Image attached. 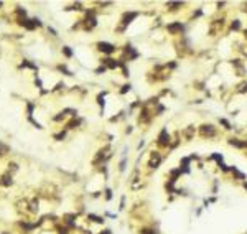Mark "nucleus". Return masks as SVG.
Masks as SVG:
<instances>
[{"label":"nucleus","instance_id":"obj_1","mask_svg":"<svg viewBox=\"0 0 247 234\" xmlns=\"http://www.w3.org/2000/svg\"><path fill=\"white\" fill-rule=\"evenodd\" d=\"M172 135L168 133V129L167 127H163L161 130L158 132V135H156V140H155V144L158 149H170V145H172Z\"/></svg>","mask_w":247,"mask_h":234},{"label":"nucleus","instance_id":"obj_2","mask_svg":"<svg viewBox=\"0 0 247 234\" xmlns=\"http://www.w3.org/2000/svg\"><path fill=\"white\" fill-rule=\"evenodd\" d=\"M165 30H167L170 35H173V36H184V30H186V27H184V23L183 22H180V20H175V22H170L165 25Z\"/></svg>","mask_w":247,"mask_h":234},{"label":"nucleus","instance_id":"obj_3","mask_svg":"<svg viewBox=\"0 0 247 234\" xmlns=\"http://www.w3.org/2000/svg\"><path fill=\"white\" fill-rule=\"evenodd\" d=\"M198 132L199 135H201L203 138H214L217 137V127L214 125V124H201V125L198 127Z\"/></svg>","mask_w":247,"mask_h":234},{"label":"nucleus","instance_id":"obj_4","mask_svg":"<svg viewBox=\"0 0 247 234\" xmlns=\"http://www.w3.org/2000/svg\"><path fill=\"white\" fill-rule=\"evenodd\" d=\"M161 163H163V155H161V152L160 150H152L147 166H148L150 170H158Z\"/></svg>","mask_w":247,"mask_h":234},{"label":"nucleus","instance_id":"obj_5","mask_svg":"<svg viewBox=\"0 0 247 234\" xmlns=\"http://www.w3.org/2000/svg\"><path fill=\"white\" fill-rule=\"evenodd\" d=\"M139 15H140V12H125L122 15V20H120L122 25H120V28H119L117 31H124L127 27H129V23H132V20H135Z\"/></svg>","mask_w":247,"mask_h":234},{"label":"nucleus","instance_id":"obj_6","mask_svg":"<svg viewBox=\"0 0 247 234\" xmlns=\"http://www.w3.org/2000/svg\"><path fill=\"white\" fill-rule=\"evenodd\" d=\"M124 55H125V60L127 61H134L139 58V51H137L132 45H125V48H124Z\"/></svg>","mask_w":247,"mask_h":234},{"label":"nucleus","instance_id":"obj_7","mask_svg":"<svg viewBox=\"0 0 247 234\" xmlns=\"http://www.w3.org/2000/svg\"><path fill=\"white\" fill-rule=\"evenodd\" d=\"M97 50L102 51L104 55H112L114 51H115V46H114L112 43H107V41H99L97 43Z\"/></svg>","mask_w":247,"mask_h":234},{"label":"nucleus","instance_id":"obj_8","mask_svg":"<svg viewBox=\"0 0 247 234\" xmlns=\"http://www.w3.org/2000/svg\"><path fill=\"white\" fill-rule=\"evenodd\" d=\"M227 145L234 147V149H239V150H245V142L239 137H229L227 138Z\"/></svg>","mask_w":247,"mask_h":234},{"label":"nucleus","instance_id":"obj_9","mask_svg":"<svg viewBox=\"0 0 247 234\" xmlns=\"http://www.w3.org/2000/svg\"><path fill=\"white\" fill-rule=\"evenodd\" d=\"M189 166H191V158H189V157H183V158L180 160V170L188 175V173H191V168H189Z\"/></svg>","mask_w":247,"mask_h":234},{"label":"nucleus","instance_id":"obj_10","mask_svg":"<svg viewBox=\"0 0 247 234\" xmlns=\"http://www.w3.org/2000/svg\"><path fill=\"white\" fill-rule=\"evenodd\" d=\"M196 132H198V129L194 127V125H188V127H184V129H183V132H181V133H183V137L186 138V142H189L194 135H196Z\"/></svg>","mask_w":247,"mask_h":234},{"label":"nucleus","instance_id":"obj_11","mask_svg":"<svg viewBox=\"0 0 247 234\" xmlns=\"http://www.w3.org/2000/svg\"><path fill=\"white\" fill-rule=\"evenodd\" d=\"M183 5H184L183 2H167V3H165V7H167L168 12H176V10H180Z\"/></svg>","mask_w":247,"mask_h":234},{"label":"nucleus","instance_id":"obj_12","mask_svg":"<svg viewBox=\"0 0 247 234\" xmlns=\"http://www.w3.org/2000/svg\"><path fill=\"white\" fill-rule=\"evenodd\" d=\"M231 173L234 175V180H241V181H245V173H242V171H239V168H237V166H234L232 165L231 166Z\"/></svg>","mask_w":247,"mask_h":234},{"label":"nucleus","instance_id":"obj_13","mask_svg":"<svg viewBox=\"0 0 247 234\" xmlns=\"http://www.w3.org/2000/svg\"><path fill=\"white\" fill-rule=\"evenodd\" d=\"M234 91H236L237 94H245V92H247V81H242V83H239V84L236 86Z\"/></svg>","mask_w":247,"mask_h":234},{"label":"nucleus","instance_id":"obj_14","mask_svg":"<svg viewBox=\"0 0 247 234\" xmlns=\"http://www.w3.org/2000/svg\"><path fill=\"white\" fill-rule=\"evenodd\" d=\"M241 28H242V23H241L239 18H236V20L231 22V31H239Z\"/></svg>","mask_w":247,"mask_h":234},{"label":"nucleus","instance_id":"obj_15","mask_svg":"<svg viewBox=\"0 0 247 234\" xmlns=\"http://www.w3.org/2000/svg\"><path fill=\"white\" fill-rule=\"evenodd\" d=\"M209 160H214L216 163H221V162H224V155L219 154V152H214V154H211Z\"/></svg>","mask_w":247,"mask_h":234},{"label":"nucleus","instance_id":"obj_16","mask_svg":"<svg viewBox=\"0 0 247 234\" xmlns=\"http://www.w3.org/2000/svg\"><path fill=\"white\" fill-rule=\"evenodd\" d=\"M219 124L222 125V129L224 130H232V124L227 121V119H224V117H219Z\"/></svg>","mask_w":247,"mask_h":234},{"label":"nucleus","instance_id":"obj_17","mask_svg":"<svg viewBox=\"0 0 247 234\" xmlns=\"http://www.w3.org/2000/svg\"><path fill=\"white\" fill-rule=\"evenodd\" d=\"M87 219L92 223H97V224H102L104 223V218L102 216H96V214H87Z\"/></svg>","mask_w":247,"mask_h":234},{"label":"nucleus","instance_id":"obj_18","mask_svg":"<svg viewBox=\"0 0 247 234\" xmlns=\"http://www.w3.org/2000/svg\"><path fill=\"white\" fill-rule=\"evenodd\" d=\"M2 185H3V186L12 185V175H8V173L3 175V176H2Z\"/></svg>","mask_w":247,"mask_h":234},{"label":"nucleus","instance_id":"obj_19","mask_svg":"<svg viewBox=\"0 0 247 234\" xmlns=\"http://www.w3.org/2000/svg\"><path fill=\"white\" fill-rule=\"evenodd\" d=\"M127 168V157H122L120 163H119V171H125Z\"/></svg>","mask_w":247,"mask_h":234},{"label":"nucleus","instance_id":"obj_20","mask_svg":"<svg viewBox=\"0 0 247 234\" xmlns=\"http://www.w3.org/2000/svg\"><path fill=\"white\" fill-rule=\"evenodd\" d=\"M81 122H83L81 119H73V121H71V122L68 124V129H76V127H78L79 124H81Z\"/></svg>","mask_w":247,"mask_h":234},{"label":"nucleus","instance_id":"obj_21","mask_svg":"<svg viewBox=\"0 0 247 234\" xmlns=\"http://www.w3.org/2000/svg\"><path fill=\"white\" fill-rule=\"evenodd\" d=\"M63 53H64L66 58H71V56H73V51H71L69 46H63Z\"/></svg>","mask_w":247,"mask_h":234},{"label":"nucleus","instance_id":"obj_22","mask_svg":"<svg viewBox=\"0 0 247 234\" xmlns=\"http://www.w3.org/2000/svg\"><path fill=\"white\" fill-rule=\"evenodd\" d=\"M20 68H33V69H36V66L33 63H30V61H23V63L20 64Z\"/></svg>","mask_w":247,"mask_h":234},{"label":"nucleus","instance_id":"obj_23","mask_svg":"<svg viewBox=\"0 0 247 234\" xmlns=\"http://www.w3.org/2000/svg\"><path fill=\"white\" fill-rule=\"evenodd\" d=\"M130 89H132V86H130V84H124V86H122V89H120V94H127Z\"/></svg>","mask_w":247,"mask_h":234},{"label":"nucleus","instance_id":"obj_24","mask_svg":"<svg viewBox=\"0 0 247 234\" xmlns=\"http://www.w3.org/2000/svg\"><path fill=\"white\" fill-rule=\"evenodd\" d=\"M104 193H106V199H107V201H109V199H112V190L111 188H106V191H104Z\"/></svg>","mask_w":247,"mask_h":234},{"label":"nucleus","instance_id":"obj_25","mask_svg":"<svg viewBox=\"0 0 247 234\" xmlns=\"http://www.w3.org/2000/svg\"><path fill=\"white\" fill-rule=\"evenodd\" d=\"M145 147V140L144 138H140V142H139V145H137V150H142Z\"/></svg>","mask_w":247,"mask_h":234},{"label":"nucleus","instance_id":"obj_26","mask_svg":"<svg viewBox=\"0 0 247 234\" xmlns=\"http://www.w3.org/2000/svg\"><path fill=\"white\" fill-rule=\"evenodd\" d=\"M64 135H66V132H61V133H56L55 138L56 140H61V138H64Z\"/></svg>","mask_w":247,"mask_h":234},{"label":"nucleus","instance_id":"obj_27","mask_svg":"<svg viewBox=\"0 0 247 234\" xmlns=\"http://www.w3.org/2000/svg\"><path fill=\"white\" fill-rule=\"evenodd\" d=\"M106 69H107L106 66H101V68H97V69H96V73H97V74H101V73H104Z\"/></svg>","mask_w":247,"mask_h":234},{"label":"nucleus","instance_id":"obj_28","mask_svg":"<svg viewBox=\"0 0 247 234\" xmlns=\"http://www.w3.org/2000/svg\"><path fill=\"white\" fill-rule=\"evenodd\" d=\"M124 208H125V196L120 198V209H124Z\"/></svg>","mask_w":247,"mask_h":234},{"label":"nucleus","instance_id":"obj_29","mask_svg":"<svg viewBox=\"0 0 247 234\" xmlns=\"http://www.w3.org/2000/svg\"><path fill=\"white\" fill-rule=\"evenodd\" d=\"M224 5H226V2H217V3H216V7H217V10H221V8H222V7H224Z\"/></svg>","mask_w":247,"mask_h":234},{"label":"nucleus","instance_id":"obj_30","mask_svg":"<svg viewBox=\"0 0 247 234\" xmlns=\"http://www.w3.org/2000/svg\"><path fill=\"white\" fill-rule=\"evenodd\" d=\"M8 166H10V168H8V170H12V171H15V170L18 168V166H17V163H10Z\"/></svg>","mask_w":247,"mask_h":234},{"label":"nucleus","instance_id":"obj_31","mask_svg":"<svg viewBox=\"0 0 247 234\" xmlns=\"http://www.w3.org/2000/svg\"><path fill=\"white\" fill-rule=\"evenodd\" d=\"M99 234H112V232L109 231V229H104V231H101V232H99Z\"/></svg>","mask_w":247,"mask_h":234},{"label":"nucleus","instance_id":"obj_32","mask_svg":"<svg viewBox=\"0 0 247 234\" xmlns=\"http://www.w3.org/2000/svg\"><path fill=\"white\" fill-rule=\"evenodd\" d=\"M132 130H134V129H132L130 125H129V127H127V129H125V132H127V133H132Z\"/></svg>","mask_w":247,"mask_h":234},{"label":"nucleus","instance_id":"obj_33","mask_svg":"<svg viewBox=\"0 0 247 234\" xmlns=\"http://www.w3.org/2000/svg\"><path fill=\"white\" fill-rule=\"evenodd\" d=\"M242 186H244V190L247 191V180H245V181H242Z\"/></svg>","mask_w":247,"mask_h":234}]
</instances>
